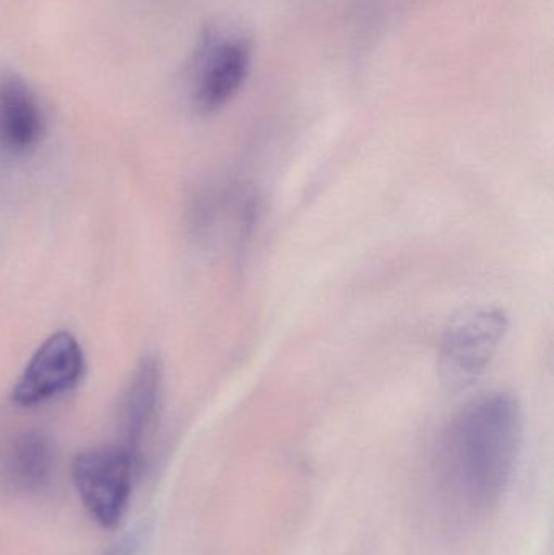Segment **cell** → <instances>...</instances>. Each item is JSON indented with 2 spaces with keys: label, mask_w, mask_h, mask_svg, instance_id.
<instances>
[{
  "label": "cell",
  "mask_w": 554,
  "mask_h": 555,
  "mask_svg": "<svg viewBox=\"0 0 554 555\" xmlns=\"http://www.w3.org/2000/svg\"><path fill=\"white\" fill-rule=\"evenodd\" d=\"M523 408L514 395L491 391L465 404L446 427L436 469L451 501L484 514L500 504L523 447Z\"/></svg>",
  "instance_id": "1"
},
{
  "label": "cell",
  "mask_w": 554,
  "mask_h": 555,
  "mask_svg": "<svg viewBox=\"0 0 554 555\" xmlns=\"http://www.w3.org/2000/svg\"><path fill=\"white\" fill-rule=\"evenodd\" d=\"M510 328L500 307H474L449 322L439 346V372L451 388H465L490 367Z\"/></svg>",
  "instance_id": "2"
},
{
  "label": "cell",
  "mask_w": 554,
  "mask_h": 555,
  "mask_svg": "<svg viewBox=\"0 0 554 555\" xmlns=\"http://www.w3.org/2000/svg\"><path fill=\"white\" fill-rule=\"evenodd\" d=\"M139 459L120 446L98 447L75 456L72 478L88 514L103 528H116L132 494Z\"/></svg>",
  "instance_id": "3"
},
{
  "label": "cell",
  "mask_w": 554,
  "mask_h": 555,
  "mask_svg": "<svg viewBox=\"0 0 554 555\" xmlns=\"http://www.w3.org/2000/svg\"><path fill=\"white\" fill-rule=\"evenodd\" d=\"M253 62L249 41L236 35L205 38L195 61L194 103L201 113L227 106L243 88Z\"/></svg>",
  "instance_id": "4"
},
{
  "label": "cell",
  "mask_w": 554,
  "mask_h": 555,
  "mask_svg": "<svg viewBox=\"0 0 554 555\" xmlns=\"http://www.w3.org/2000/svg\"><path fill=\"white\" fill-rule=\"evenodd\" d=\"M83 352L77 339L67 332L46 339L26 365L12 398L20 406L44 403L72 390L83 374Z\"/></svg>",
  "instance_id": "5"
},
{
  "label": "cell",
  "mask_w": 554,
  "mask_h": 555,
  "mask_svg": "<svg viewBox=\"0 0 554 555\" xmlns=\"http://www.w3.org/2000/svg\"><path fill=\"white\" fill-rule=\"evenodd\" d=\"M42 130L41 107L29 85L13 72H0V146L15 155L28 153Z\"/></svg>",
  "instance_id": "6"
},
{
  "label": "cell",
  "mask_w": 554,
  "mask_h": 555,
  "mask_svg": "<svg viewBox=\"0 0 554 555\" xmlns=\"http://www.w3.org/2000/svg\"><path fill=\"white\" fill-rule=\"evenodd\" d=\"M162 393V365L158 359L145 358L137 367L120 414V443L123 449L139 459L140 447L158 413Z\"/></svg>",
  "instance_id": "7"
},
{
  "label": "cell",
  "mask_w": 554,
  "mask_h": 555,
  "mask_svg": "<svg viewBox=\"0 0 554 555\" xmlns=\"http://www.w3.org/2000/svg\"><path fill=\"white\" fill-rule=\"evenodd\" d=\"M55 452L42 433H26L13 440L3 460V476L20 492H38L49 485L54 472Z\"/></svg>",
  "instance_id": "8"
},
{
  "label": "cell",
  "mask_w": 554,
  "mask_h": 555,
  "mask_svg": "<svg viewBox=\"0 0 554 555\" xmlns=\"http://www.w3.org/2000/svg\"><path fill=\"white\" fill-rule=\"evenodd\" d=\"M150 527L146 524L137 525L132 530L124 533L116 543L103 555H146L150 543Z\"/></svg>",
  "instance_id": "9"
}]
</instances>
